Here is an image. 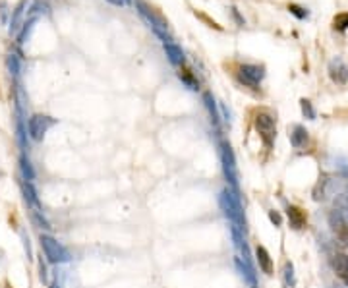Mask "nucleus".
<instances>
[{
  "label": "nucleus",
  "mask_w": 348,
  "mask_h": 288,
  "mask_svg": "<svg viewBox=\"0 0 348 288\" xmlns=\"http://www.w3.org/2000/svg\"><path fill=\"white\" fill-rule=\"evenodd\" d=\"M136 8H138V14L142 16L143 20L147 22V25L153 29V33L157 35L163 43H166V41H170V35L166 33V23L163 22V18H159L155 12L143 2V0H136Z\"/></svg>",
  "instance_id": "1"
},
{
  "label": "nucleus",
  "mask_w": 348,
  "mask_h": 288,
  "mask_svg": "<svg viewBox=\"0 0 348 288\" xmlns=\"http://www.w3.org/2000/svg\"><path fill=\"white\" fill-rule=\"evenodd\" d=\"M110 4L114 6H126V4H132V0H109Z\"/></svg>",
  "instance_id": "22"
},
{
  "label": "nucleus",
  "mask_w": 348,
  "mask_h": 288,
  "mask_svg": "<svg viewBox=\"0 0 348 288\" xmlns=\"http://www.w3.org/2000/svg\"><path fill=\"white\" fill-rule=\"evenodd\" d=\"M288 12H290L292 16H296L298 20H308V18H310V12L306 10V8H302V6H298V4H290V6H288Z\"/></svg>",
  "instance_id": "17"
},
{
  "label": "nucleus",
  "mask_w": 348,
  "mask_h": 288,
  "mask_svg": "<svg viewBox=\"0 0 348 288\" xmlns=\"http://www.w3.org/2000/svg\"><path fill=\"white\" fill-rule=\"evenodd\" d=\"M263 76H265L263 66H255V64H244V66H240L238 79L244 83V85L255 87L261 79H263Z\"/></svg>",
  "instance_id": "4"
},
{
  "label": "nucleus",
  "mask_w": 348,
  "mask_h": 288,
  "mask_svg": "<svg viewBox=\"0 0 348 288\" xmlns=\"http://www.w3.org/2000/svg\"><path fill=\"white\" fill-rule=\"evenodd\" d=\"M288 217H290V221H292L296 228H302L306 224V213L302 209H298V207H288Z\"/></svg>",
  "instance_id": "12"
},
{
  "label": "nucleus",
  "mask_w": 348,
  "mask_h": 288,
  "mask_svg": "<svg viewBox=\"0 0 348 288\" xmlns=\"http://www.w3.org/2000/svg\"><path fill=\"white\" fill-rule=\"evenodd\" d=\"M329 76H331L333 81H337L340 85L348 81V68L344 66V62H342L340 58H335V60L329 64Z\"/></svg>",
  "instance_id": "6"
},
{
  "label": "nucleus",
  "mask_w": 348,
  "mask_h": 288,
  "mask_svg": "<svg viewBox=\"0 0 348 288\" xmlns=\"http://www.w3.org/2000/svg\"><path fill=\"white\" fill-rule=\"evenodd\" d=\"M255 128L259 132L261 139L265 141V145H271L273 139H275V133H277V128H275V120H273L271 114L267 112H259L257 118H255Z\"/></svg>",
  "instance_id": "2"
},
{
  "label": "nucleus",
  "mask_w": 348,
  "mask_h": 288,
  "mask_svg": "<svg viewBox=\"0 0 348 288\" xmlns=\"http://www.w3.org/2000/svg\"><path fill=\"white\" fill-rule=\"evenodd\" d=\"M196 16L199 18V20H201V22H205L207 25H209V27H213V29H217V31H223V25H219V23L215 22V20H211V18H209L207 14H203V12H197V10H196Z\"/></svg>",
  "instance_id": "18"
},
{
  "label": "nucleus",
  "mask_w": 348,
  "mask_h": 288,
  "mask_svg": "<svg viewBox=\"0 0 348 288\" xmlns=\"http://www.w3.org/2000/svg\"><path fill=\"white\" fill-rule=\"evenodd\" d=\"M178 78L182 79V81H184V83L190 89H197V87H199V81L196 79L194 72H192V70H188V68L180 66V70H178Z\"/></svg>",
  "instance_id": "10"
},
{
  "label": "nucleus",
  "mask_w": 348,
  "mask_h": 288,
  "mask_svg": "<svg viewBox=\"0 0 348 288\" xmlns=\"http://www.w3.org/2000/svg\"><path fill=\"white\" fill-rule=\"evenodd\" d=\"M27 8V0H20L16 4V8L12 12V18H10V33H16L20 29V23H22V16L23 12Z\"/></svg>",
  "instance_id": "9"
},
{
  "label": "nucleus",
  "mask_w": 348,
  "mask_h": 288,
  "mask_svg": "<svg viewBox=\"0 0 348 288\" xmlns=\"http://www.w3.org/2000/svg\"><path fill=\"white\" fill-rule=\"evenodd\" d=\"M333 269L344 282H348V257L344 254L333 255Z\"/></svg>",
  "instance_id": "8"
},
{
  "label": "nucleus",
  "mask_w": 348,
  "mask_h": 288,
  "mask_svg": "<svg viewBox=\"0 0 348 288\" xmlns=\"http://www.w3.org/2000/svg\"><path fill=\"white\" fill-rule=\"evenodd\" d=\"M335 232H337L340 244H346V242H348V226H346V222H344V221L335 222Z\"/></svg>",
  "instance_id": "15"
},
{
  "label": "nucleus",
  "mask_w": 348,
  "mask_h": 288,
  "mask_svg": "<svg viewBox=\"0 0 348 288\" xmlns=\"http://www.w3.org/2000/svg\"><path fill=\"white\" fill-rule=\"evenodd\" d=\"M230 14H232V18H234V20H236V23H238L240 27H244V25H246V20H244V18H242V16H240L238 8H234V6H232V8H230Z\"/></svg>",
  "instance_id": "19"
},
{
  "label": "nucleus",
  "mask_w": 348,
  "mask_h": 288,
  "mask_svg": "<svg viewBox=\"0 0 348 288\" xmlns=\"http://www.w3.org/2000/svg\"><path fill=\"white\" fill-rule=\"evenodd\" d=\"M333 27H335L337 31H346L348 29V14L346 12H340V14L335 16V20H333Z\"/></svg>",
  "instance_id": "14"
},
{
  "label": "nucleus",
  "mask_w": 348,
  "mask_h": 288,
  "mask_svg": "<svg viewBox=\"0 0 348 288\" xmlns=\"http://www.w3.org/2000/svg\"><path fill=\"white\" fill-rule=\"evenodd\" d=\"M20 68H22L20 56H18V55H10V56H8V70H10L12 76H18V74H20Z\"/></svg>",
  "instance_id": "16"
},
{
  "label": "nucleus",
  "mask_w": 348,
  "mask_h": 288,
  "mask_svg": "<svg viewBox=\"0 0 348 288\" xmlns=\"http://www.w3.org/2000/svg\"><path fill=\"white\" fill-rule=\"evenodd\" d=\"M302 109H304V112L308 114V116H314V109H312L310 101H302Z\"/></svg>",
  "instance_id": "21"
},
{
  "label": "nucleus",
  "mask_w": 348,
  "mask_h": 288,
  "mask_svg": "<svg viewBox=\"0 0 348 288\" xmlns=\"http://www.w3.org/2000/svg\"><path fill=\"white\" fill-rule=\"evenodd\" d=\"M41 242H43L45 254H47V257H49L51 261H62V259H66L64 250H62V248L58 246V242H55L53 238L43 236V238H41Z\"/></svg>",
  "instance_id": "5"
},
{
  "label": "nucleus",
  "mask_w": 348,
  "mask_h": 288,
  "mask_svg": "<svg viewBox=\"0 0 348 288\" xmlns=\"http://www.w3.org/2000/svg\"><path fill=\"white\" fill-rule=\"evenodd\" d=\"M35 22H37V18H35V16H31L27 22L23 23V29L20 31V35H18V44H23L25 41H27V39H29L33 27H35Z\"/></svg>",
  "instance_id": "13"
},
{
  "label": "nucleus",
  "mask_w": 348,
  "mask_h": 288,
  "mask_svg": "<svg viewBox=\"0 0 348 288\" xmlns=\"http://www.w3.org/2000/svg\"><path fill=\"white\" fill-rule=\"evenodd\" d=\"M257 261H259L261 269L267 273V275H271L273 267H271V257H269V254H267V250L265 248H261V246H257Z\"/></svg>",
  "instance_id": "11"
},
{
  "label": "nucleus",
  "mask_w": 348,
  "mask_h": 288,
  "mask_svg": "<svg viewBox=\"0 0 348 288\" xmlns=\"http://www.w3.org/2000/svg\"><path fill=\"white\" fill-rule=\"evenodd\" d=\"M163 46H164L166 56H168V60H170V64H174V66H182V64H184V60H186L184 53H182V49L174 43L172 39L166 41V43H163Z\"/></svg>",
  "instance_id": "7"
},
{
  "label": "nucleus",
  "mask_w": 348,
  "mask_h": 288,
  "mask_svg": "<svg viewBox=\"0 0 348 288\" xmlns=\"http://www.w3.org/2000/svg\"><path fill=\"white\" fill-rule=\"evenodd\" d=\"M6 16H8V6L6 0H0V22L6 23Z\"/></svg>",
  "instance_id": "20"
},
{
  "label": "nucleus",
  "mask_w": 348,
  "mask_h": 288,
  "mask_svg": "<svg viewBox=\"0 0 348 288\" xmlns=\"http://www.w3.org/2000/svg\"><path fill=\"white\" fill-rule=\"evenodd\" d=\"M55 124V120L51 116H45V114H33L27 122V128H29V133L35 141L43 139V135L47 133V130Z\"/></svg>",
  "instance_id": "3"
}]
</instances>
